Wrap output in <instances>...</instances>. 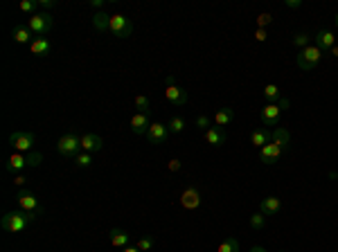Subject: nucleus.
<instances>
[{
	"label": "nucleus",
	"mask_w": 338,
	"mask_h": 252,
	"mask_svg": "<svg viewBox=\"0 0 338 252\" xmlns=\"http://www.w3.org/2000/svg\"><path fill=\"white\" fill-rule=\"evenodd\" d=\"M264 97H266L268 104H275V101L282 99V95H279V88L275 84H268L266 88H264Z\"/></svg>",
	"instance_id": "obj_26"
},
{
	"label": "nucleus",
	"mask_w": 338,
	"mask_h": 252,
	"mask_svg": "<svg viewBox=\"0 0 338 252\" xmlns=\"http://www.w3.org/2000/svg\"><path fill=\"white\" fill-rule=\"evenodd\" d=\"M122 252H140L138 248H129V245H127V248H122Z\"/></svg>",
	"instance_id": "obj_46"
},
{
	"label": "nucleus",
	"mask_w": 338,
	"mask_h": 252,
	"mask_svg": "<svg viewBox=\"0 0 338 252\" xmlns=\"http://www.w3.org/2000/svg\"><path fill=\"white\" fill-rule=\"evenodd\" d=\"M268 142H273V131H268L266 126H259V129H255L250 133V144H255L257 149L266 147Z\"/></svg>",
	"instance_id": "obj_14"
},
{
	"label": "nucleus",
	"mask_w": 338,
	"mask_h": 252,
	"mask_svg": "<svg viewBox=\"0 0 338 252\" xmlns=\"http://www.w3.org/2000/svg\"><path fill=\"white\" fill-rule=\"evenodd\" d=\"M27 167V158L23 156V153H18V151H14L12 153V158H9V162L5 164V169H7V171H23V169Z\"/></svg>",
	"instance_id": "obj_21"
},
{
	"label": "nucleus",
	"mask_w": 338,
	"mask_h": 252,
	"mask_svg": "<svg viewBox=\"0 0 338 252\" xmlns=\"http://www.w3.org/2000/svg\"><path fill=\"white\" fill-rule=\"evenodd\" d=\"M250 227L253 230H264L266 227V214H262V212H255L253 216H250Z\"/></svg>",
	"instance_id": "obj_28"
},
{
	"label": "nucleus",
	"mask_w": 338,
	"mask_h": 252,
	"mask_svg": "<svg viewBox=\"0 0 338 252\" xmlns=\"http://www.w3.org/2000/svg\"><path fill=\"white\" fill-rule=\"evenodd\" d=\"M34 142H36V135L30 133V131H16V133L9 135V144H12L18 153H23V151L30 153Z\"/></svg>",
	"instance_id": "obj_6"
},
{
	"label": "nucleus",
	"mask_w": 338,
	"mask_h": 252,
	"mask_svg": "<svg viewBox=\"0 0 338 252\" xmlns=\"http://www.w3.org/2000/svg\"><path fill=\"white\" fill-rule=\"evenodd\" d=\"M18 207H21L23 212H32V214H41L43 212V205H41V201H38L36 196H34L32 192H18Z\"/></svg>",
	"instance_id": "obj_7"
},
{
	"label": "nucleus",
	"mask_w": 338,
	"mask_h": 252,
	"mask_svg": "<svg viewBox=\"0 0 338 252\" xmlns=\"http://www.w3.org/2000/svg\"><path fill=\"white\" fill-rule=\"evenodd\" d=\"M140 252H149L153 248V239L151 236H142V239H138V245H135Z\"/></svg>",
	"instance_id": "obj_33"
},
{
	"label": "nucleus",
	"mask_w": 338,
	"mask_h": 252,
	"mask_svg": "<svg viewBox=\"0 0 338 252\" xmlns=\"http://www.w3.org/2000/svg\"><path fill=\"white\" fill-rule=\"evenodd\" d=\"M25 180H27L25 176H16V178H14V185H18V187H21V185H25Z\"/></svg>",
	"instance_id": "obj_43"
},
{
	"label": "nucleus",
	"mask_w": 338,
	"mask_h": 252,
	"mask_svg": "<svg viewBox=\"0 0 338 252\" xmlns=\"http://www.w3.org/2000/svg\"><path fill=\"white\" fill-rule=\"evenodd\" d=\"M250 252H266V248H262V245H253Z\"/></svg>",
	"instance_id": "obj_45"
},
{
	"label": "nucleus",
	"mask_w": 338,
	"mask_h": 252,
	"mask_svg": "<svg viewBox=\"0 0 338 252\" xmlns=\"http://www.w3.org/2000/svg\"><path fill=\"white\" fill-rule=\"evenodd\" d=\"M277 106H279V110H289V106H291V101H289V97H282V99L277 101Z\"/></svg>",
	"instance_id": "obj_40"
},
{
	"label": "nucleus",
	"mask_w": 338,
	"mask_h": 252,
	"mask_svg": "<svg viewBox=\"0 0 338 252\" xmlns=\"http://www.w3.org/2000/svg\"><path fill=\"white\" fill-rule=\"evenodd\" d=\"M25 158H27V167H38L43 162V156L38 151H30Z\"/></svg>",
	"instance_id": "obj_34"
},
{
	"label": "nucleus",
	"mask_w": 338,
	"mask_h": 252,
	"mask_svg": "<svg viewBox=\"0 0 338 252\" xmlns=\"http://www.w3.org/2000/svg\"><path fill=\"white\" fill-rule=\"evenodd\" d=\"M273 142L279 144V147L287 151V149H289V142H291V133H289L284 126H277V129H273Z\"/></svg>",
	"instance_id": "obj_23"
},
{
	"label": "nucleus",
	"mask_w": 338,
	"mask_h": 252,
	"mask_svg": "<svg viewBox=\"0 0 338 252\" xmlns=\"http://www.w3.org/2000/svg\"><path fill=\"white\" fill-rule=\"evenodd\" d=\"M313 38H316V47H320L322 52L331 50V47L336 45V34L329 32V30H320Z\"/></svg>",
	"instance_id": "obj_16"
},
{
	"label": "nucleus",
	"mask_w": 338,
	"mask_h": 252,
	"mask_svg": "<svg viewBox=\"0 0 338 252\" xmlns=\"http://www.w3.org/2000/svg\"><path fill=\"white\" fill-rule=\"evenodd\" d=\"M165 97L172 106H185L187 104V90H183L181 86H167L165 88Z\"/></svg>",
	"instance_id": "obj_13"
},
{
	"label": "nucleus",
	"mask_w": 338,
	"mask_h": 252,
	"mask_svg": "<svg viewBox=\"0 0 338 252\" xmlns=\"http://www.w3.org/2000/svg\"><path fill=\"white\" fill-rule=\"evenodd\" d=\"M196 129H199V131H210L212 129V119L207 117V115H199V117H196Z\"/></svg>",
	"instance_id": "obj_35"
},
{
	"label": "nucleus",
	"mask_w": 338,
	"mask_h": 252,
	"mask_svg": "<svg viewBox=\"0 0 338 252\" xmlns=\"http://www.w3.org/2000/svg\"><path fill=\"white\" fill-rule=\"evenodd\" d=\"M90 5H93L95 9H101V7H104V3H101V0H93V3H90Z\"/></svg>",
	"instance_id": "obj_44"
},
{
	"label": "nucleus",
	"mask_w": 338,
	"mask_h": 252,
	"mask_svg": "<svg viewBox=\"0 0 338 252\" xmlns=\"http://www.w3.org/2000/svg\"><path fill=\"white\" fill-rule=\"evenodd\" d=\"M336 27H338V14H336Z\"/></svg>",
	"instance_id": "obj_49"
},
{
	"label": "nucleus",
	"mask_w": 338,
	"mask_h": 252,
	"mask_svg": "<svg viewBox=\"0 0 338 252\" xmlns=\"http://www.w3.org/2000/svg\"><path fill=\"white\" fill-rule=\"evenodd\" d=\"M149 126H151V122H149V115L147 113H135L131 117V131L135 135H147Z\"/></svg>",
	"instance_id": "obj_17"
},
{
	"label": "nucleus",
	"mask_w": 338,
	"mask_h": 252,
	"mask_svg": "<svg viewBox=\"0 0 338 252\" xmlns=\"http://www.w3.org/2000/svg\"><path fill=\"white\" fill-rule=\"evenodd\" d=\"M273 21V16L270 14H259L257 16V27H262V30H266V25Z\"/></svg>",
	"instance_id": "obj_37"
},
{
	"label": "nucleus",
	"mask_w": 338,
	"mask_h": 252,
	"mask_svg": "<svg viewBox=\"0 0 338 252\" xmlns=\"http://www.w3.org/2000/svg\"><path fill=\"white\" fill-rule=\"evenodd\" d=\"M320 59H322V50L320 47H316V45H309V47H304V50H300V54H298V68L304 72H313L318 66H320Z\"/></svg>",
	"instance_id": "obj_2"
},
{
	"label": "nucleus",
	"mask_w": 338,
	"mask_h": 252,
	"mask_svg": "<svg viewBox=\"0 0 338 252\" xmlns=\"http://www.w3.org/2000/svg\"><path fill=\"white\" fill-rule=\"evenodd\" d=\"M38 5H41V7H45V9H52L57 5V0H41Z\"/></svg>",
	"instance_id": "obj_42"
},
{
	"label": "nucleus",
	"mask_w": 338,
	"mask_h": 252,
	"mask_svg": "<svg viewBox=\"0 0 338 252\" xmlns=\"http://www.w3.org/2000/svg\"><path fill=\"white\" fill-rule=\"evenodd\" d=\"M233 119H235V110L233 108H219L214 113V126H221V129H226Z\"/></svg>",
	"instance_id": "obj_22"
},
{
	"label": "nucleus",
	"mask_w": 338,
	"mask_h": 252,
	"mask_svg": "<svg viewBox=\"0 0 338 252\" xmlns=\"http://www.w3.org/2000/svg\"><path fill=\"white\" fill-rule=\"evenodd\" d=\"M93 27L97 32H106V30H110V16L106 12H97L93 16Z\"/></svg>",
	"instance_id": "obj_25"
},
{
	"label": "nucleus",
	"mask_w": 338,
	"mask_h": 252,
	"mask_svg": "<svg viewBox=\"0 0 338 252\" xmlns=\"http://www.w3.org/2000/svg\"><path fill=\"white\" fill-rule=\"evenodd\" d=\"M133 101H135V106L140 108V113H149V110H151V101H149L147 95H138Z\"/></svg>",
	"instance_id": "obj_32"
},
{
	"label": "nucleus",
	"mask_w": 338,
	"mask_h": 252,
	"mask_svg": "<svg viewBox=\"0 0 338 252\" xmlns=\"http://www.w3.org/2000/svg\"><path fill=\"white\" fill-rule=\"evenodd\" d=\"M79 149H81V138L75 133V131L61 135L59 142H57V151H59L64 158H75L77 153H79Z\"/></svg>",
	"instance_id": "obj_3"
},
{
	"label": "nucleus",
	"mask_w": 338,
	"mask_h": 252,
	"mask_svg": "<svg viewBox=\"0 0 338 252\" xmlns=\"http://www.w3.org/2000/svg\"><path fill=\"white\" fill-rule=\"evenodd\" d=\"M181 205L185 207V210H190V212H194V210H199L201 207V194H199V189L196 187H187V189H183V194H181Z\"/></svg>",
	"instance_id": "obj_9"
},
{
	"label": "nucleus",
	"mask_w": 338,
	"mask_h": 252,
	"mask_svg": "<svg viewBox=\"0 0 338 252\" xmlns=\"http://www.w3.org/2000/svg\"><path fill=\"white\" fill-rule=\"evenodd\" d=\"M108 239L115 248H127L129 241H131V236H129L124 230H120V227H113V230L108 232Z\"/></svg>",
	"instance_id": "obj_20"
},
{
	"label": "nucleus",
	"mask_w": 338,
	"mask_h": 252,
	"mask_svg": "<svg viewBox=\"0 0 338 252\" xmlns=\"http://www.w3.org/2000/svg\"><path fill=\"white\" fill-rule=\"evenodd\" d=\"M282 210V201H279L277 196H268V198H264L262 203H259V212L262 214H277V212Z\"/></svg>",
	"instance_id": "obj_19"
},
{
	"label": "nucleus",
	"mask_w": 338,
	"mask_h": 252,
	"mask_svg": "<svg viewBox=\"0 0 338 252\" xmlns=\"http://www.w3.org/2000/svg\"><path fill=\"white\" fill-rule=\"evenodd\" d=\"M36 5L38 3H34V0H21V5H18V7H21V12L32 14V16H34V9H36Z\"/></svg>",
	"instance_id": "obj_36"
},
{
	"label": "nucleus",
	"mask_w": 338,
	"mask_h": 252,
	"mask_svg": "<svg viewBox=\"0 0 338 252\" xmlns=\"http://www.w3.org/2000/svg\"><path fill=\"white\" fill-rule=\"evenodd\" d=\"M300 0H284V7H289V9H298L300 7Z\"/></svg>",
	"instance_id": "obj_41"
},
{
	"label": "nucleus",
	"mask_w": 338,
	"mask_h": 252,
	"mask_svg": "<svg viewBox=\"0 0 338 252\" xmlns=\"http://www.w3.org/2000/svg\"><path fill=\"white\" fill-rule=\"evenodd\" d=\"M30 50H32L34 56H47V54H50V50H52V45H50V41H47V38L36 36L30 43Z\"/></svg>",
	"instance_id": "obj_18"
},
{
	"label": "nucleus",
	"mask_w": 338,
	"mask_h": 252,
	"mask_svg": "<svg viewBox=\"0 0 338 252\" xmlns=\"http://www.w3.org/2000/svg\"><path fill=\"white\" fill-rule=\"evenodd\" d=\"M216 252H239V241L237 239H226L219 243Z\"/></svg>",
	"instance_id": "obj_30"
},
{
	"label": "nucleus",
	"mask_w": 338,
	"mask_h": 252,
	"mask_svg": "<svg viewBox=\"0 0 338 252\" xmlns=\"http://www.w3.org/2000/svg\"><path fill=\"white\" fill-rule=\"evenodd\" d=\"M329 176H331V178H336V180H338V171H331Z\"/></svg>",
	"instance_id": "obj_48"
},
{
	"label": "nucleus",
	"mask_w": 338,
	"mask_h": 252,
	"mask_svg": "<svg viewBox=\"0 0 338 252\" xmlns=\"http://www.w3.org/2000/svg\"><path fill=\"white\" fill-rule=\"evenodd\" d=\"M12 36L16 43H32V32L27 25H16L12 30Z\"/></svg>",
	"instance_id": "obj_24"
},
{
	"label": "nucleus",
	"mask_w": 338,
	"mask_h": 252,
	"mask_svg": "<svg viewBox=\"0 0 338 252\" xmlns=\"http://www.w3.org/2000/svg\"><path fill=\"white\" fill-rule=\"evenodd\" d=\"M185 119L183 117H172L169 119V124H167V129H169V133H174V135H178V133H183L185 131Z\"/></svg>",
	"instance_id": "obj_27"
},
{
	"label": "nucleus",
	"mask_w": 338,
	"mask_h": 252,
	"mask_svg": "<svg viewBox=\"0 0 338 252\" xmlns=\"http://www.w3.org/2000/svg\"><path fill=\"white\" fill-rule=\"evenodd\" d=\"M291 43H293V45H296V47H300V50H304V47H309V45H311V36H309L307 32H302V34H296Z\"/></svg>",
	"instance_id": "obj_31"
},
{
	"label": "nucleus",
	"mask_w": 338,
	"mask_h": 252,
	"mask_svg": "<svg viewBox=\"0 0 338 252\" xmlns=\"http://www.w3.org/2000/svg\"><path fill=\"white\" fill-rule=\"evenodd\" d=\"M279 106L277 104H266L262 108V113H259V119H262L264 126H275L277 129V122H279Z\"/></svg>",
	"instance_id": "obj_11"
},
{
	"label": "nucleus",
	"mask_w": 338,
	"mask_h": 252,
	"mask_svg": "<svg viewBox=\"0 0 338 252\" xmlns=\"http://www.w3.org/2000/svg\"><path fill=\"white\" fill-rule=\"evenodd\" d=\"M169 171H181V160H169Z\"/></svg>",
	"instance_id": "obj_39"
},
{
	"label": "nucleus",
	"mask_w": 338,
	"mask_h": 252,
	"mask_svg": "<svg viewBox=\"0 0 338 252\" xmlns=\"http://www.w3.org/2000/svg\"><path fill=\"white\" fill-rule=\"evenodd\" d=\"M266 36H268V34H266V30H262V27H257V32H255V38H257L259 43H264V41H266Z\"/></svg>",
	"instance_id": "obj_38"
},
{
	"label": "nucleus",
	"mask_w": 338,
	"mask_h": 252,
	"mask_svg": "<svg viewBox=\"0 0 338 252\" xmlns=\"http://www.w3.org/2000/svg\"><path fill=\"white\" fill-rule=\"evenodd\" d=\"M110 34H113L115 38H129L133 34V23L131 18L122 16V14H115V16H110Z\"/></svg>",
	"instance_id": "obj_5"
},
{
	"label": "nucleus",
	"mask_w": 338,
	"mask_h": 252,
	"mask_svg": "<svg viewBox=\"0 0 338 252\" xmlns=\"http://www.w3.org/2000/svg\"><path fill=\"white\" fill-rule=\"evenodd\" d=\"M282 151H284V149L279 147V144L268 142L266 147H262V149H259V160H262L264 164H275L279 158H282Z\"/></svg>",
	"instance_id": "obj_10"
},
{
	"label": "nucleus",
	"mask_w": 338,
	"mask_h": 252,
	"mask_svg": "<svg viewBox=\"0 0 338 252\" xmlns=\"http://www.w3.org/2000/svg\"><path fill=\"white\" fill-rule=\"evenodd\" d=\"M27 27H30L32 34L45 38V34H50V30L54 27V18H52L50 14H45V12L34 14V16H30V21H27Z\"/></svg>",
	"instance_id": "obj_4"
},
{
	"label": "nucleus",
	"mask_w": 338,
	"mask_h": 252,
	"mask_svg": "<svg viewBox=\"0 0 338 252\" xmlns=\"http://www.w3.org/2000/svg\"><path fill=\"white\" fill-rule=\"evenodd\" d=\"M38 214H32V212H23V210H16V212H7V214L0 219V225H3L5 232H23L30 227V223L36 221Z\"/></svg>",
	"instance_id": "obj_1"
},
{
	"label": "nucleus",
	"mask_w": 338,
	"mask_h": 252,
	"mask_svg": "<svg viewBox=\"0 0 338 252\" xmlns=\"http://www.w3.org/2000/svg\"><path fill=\"white\" fill-rule=\"evenodd\" d=\"M81 149H84L86 153H99L101 149H104V138H99V135H95V133L81 135Z\"/></svg>",
	"instance_id": "obj_12"
},
{
	"label": "nucleus",
	"mask_w": 338,
	"mask_h": 252,
	"mask_svg": "<svg viewBox=\"0 0 338 252\" xmlns=\"http://www.w3.org/2000/svg\"><path fill=\"white\" fill-rule=\"evenodd\" d=\"M147 142L149 144H165L167 142V138H169V129H167V124H160V122H153L151 126H149V131H147Z\"/></svg>",
	"instance_id": "obj_8"
},
{
	"label": "nucleus",
	"mask_w": 338,
	"mask_h": 252,
	"mask_svg": "<svg viewBox=\"0 0 338 252\" xmlns=\"http://www.w3.org/2000/svg\"><path fill=\"white\" fill-rule=\"evenodd\" d=\"M331 54H334V56H338V45H334V47H331Z\"/></svg>",
	"instance_id": "obj_47"
},
{
	"label": "nucleus",
	"mask_w": 338,
	"mask_h": 252,
	"mask_svg": "<svg viewBox=\"0 0 338 252\" xmlns=\"http://www.w3.org/2000/svg\"><path fill=\"white\" fill-rule=\"evenodd\" d=\"M205 140L212 147H223L228 142V131L221 129V126H212L210 131H205Z\"/></svg>",
	"instance_id": "obj_15"
},
{
	"label": "nucleus",
	"mask_w": 338,
	"mask_h": 252,
	"mask_svg": "<svg viewBox=\"0 0 338 252\" xmlns=\"http://www.w3.org/2000/svg\"><path fill=\"white\" fill-rule=\"evenodd\" d=\"M75 167H79V169H84V167H90V164H93V153H77L75 158Z\"/></svg>",
	"instance_id": "obj_29"
}]
</instances>
